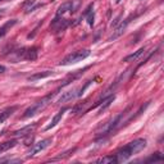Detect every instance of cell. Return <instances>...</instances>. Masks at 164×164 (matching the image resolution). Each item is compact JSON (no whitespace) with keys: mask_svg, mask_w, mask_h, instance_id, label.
Instances as JSON below:
<instances>
[{"mask_svg":"<svg viewBox=\"0 0 164 164\" xmlns=\"http://www.w3.org/2000/svg\"><path fill=\"white\" fill-rule=\"evenodd\" d=\"M119 19H121V17H117L116 19H114V22H112V27L114 26V27H116L117 25H118V22H119Z\"/></svg>","mask_w":164,"mask_h":164,"instance_id":"cell-24","label":"cell"},{"mask_svg":"<svg viewBox=\"0 0 164 164\" xmlns=\"http://www.w3.org/2000/svg\"><path fill=\"white\" fill-rule=\"evenodd\" d=\"M91 84H92V81H87L86 84H85V86H84V87H81V89L78 90V97H80V96H82V95L85 94V91L87 90V87H89Z\"/></svg>","mask_w":164,"mask_h":164,"instance_id":"cell-22","label":"cell"},{"mask_svg":"<svg viewBox=\"0 0 164 164\" xmlns=\"http://www.w3.org/2000/svg\"><path fill=\"white\" fill-rule=\"evenodd\" d=\"M2 2H5V0H0V3H2Z\"/></svg>","mask_w":164,"mask_h":164,"instance_id":"cell-27","label":"cell"},{"mask_svg":"<svg viewBox=\"0 0 164 164\" xmlns=\"http://www.w3.org/2000/svg\"><path fill=\"white\" fill-rule=\"evenodd\" d=\"M17 19H12V21H8L7 22V23H5L3 27H2V28H0V39H2V37L3 36H5V35H7V32L10 30V28H12V27L13 26H15V25H17Z\"/></svg>","mask_w":164,"mask_h":164,"instance_id":"cell-16","label":"cell"},{"mask_svg":"<svg viewBox=\"0 0 164 164\" xmlns=\"http://www.w3.org/2000/svg\"><path fill=\"white\" fill-rule=\"evenodd\" d=\"M5 13V9H0V15H3Z\"/></svg>","mask_w":164,"mask_h":164,"instance_id":"cell-26","label":"cell"},{"mask_svg":"<svg viewBox=\"0 0 164 164\" xmlns=\"http://www.w3.org/2000/svg\"><path fill=\"white\" fill-rule=\"evenodd\" d=\"M162 160H163L162 154H160V153H156L155 155H151L146 162H154V163H156V162H162Z\"/></svg>","mask_w":164,"mask_h":164,"instance_id":"cell-21","label":"cell"},{"mask_svg":"<svg viewBox=\"0 0 164 164\" xmlns=\"http://www.w3.org/2000/svg\"><path fill=\"white\" fill-rule=\"evenodd\" d=\"M78 5H80L78 0H68V2H64L63 4L59 5V8L57 10V17H62V15L65 14L67 12L74 13L76 9L78 8Z\"/></svg>","mask_w":164,"mask_h":164,"instance_id":"cell-5","label":"cell"},{"mask_svg":"<svg viewBox=\"0 0 164 164\" xmlns=\"http://www.w3.org/2000/svg\"><path fill=\"white\" fill-rule=\"evenodd\" d=\"M87 19H89V25H90V26L94 25V13L90 12L89 14H87Z\"/></svg>","mask_w":164,"mask_h":164,"instance_id":"cell-23","label":"cell"},{"mask_svg":"<svg viewBox=\"0 0 164 164\" xmlns=\"http://www.w3.org/2000/svg\"><path fill=\"white\" fill-rule=\"evenodd\" d=\"M119 2H121V0H117V3H119Z\"/></svg>","mask_w":164,"mask_h":164,"instance_id":"cell-28","label":"cell"},{"mask_svg":"<svg viewBox=\"0 0 164 164\" xmlns=\"http://www.w3.org/2000/svg\"><path fill=\"white\" fill-rule=\"evenodd\" d=\"M67 110H68V107H63V108L61 109V110H59V112L55 114V116H54V118L51 119V122L49 123V124L46 126V127H45V131H49V130H51L53 127H55V126H57L59 122H61V119L63 118L64 113L67 112Z\"/></svg>","mask_w":164,"mask_h":164,"instance_id":"cell-8","label":"cell"},{"mask_svg":"<svg viewBox=\"0 0 164 164\" xmlns=\"http://www.w3.org/2000/svg\"><path fill=\"white\" fill-rule=\"evenodd\" d=\"M17 140H9V141H5V143H2L0 144V154H3V153L10 150L12 147H14L17 145Z\"/></svg>","mask_w":164,"mask_h":164,"instance_id":"cell-15","label":"cell"},{"mask_svg":"<svg viewBox=\"0 0 164 164\" xmlns=\"http://www.w3.org/2000/svg\"><path fill=\"white\" fill-rule=\"evenodd\" d=\"M17 109H18L17 105H12V107H8V108L3 109V110H0V123H3V122L7 121V119L12 116V114L17 110Z\"/></svg>","mask_w":164,"mask_h":164,"instance_id":"cell-12","label":"cell"},{"mask_svg":"<svg viewBox=\"0 0 164 164\" xmlns=\"http://www.w3.org/2000/svg\"><path fill=\"white\" fill-rule=\"evenodd\" d=\"M51 139H44V140H41V141H39V143H36V144H34L32 145V147L28 150V153H27V156L28 158H31V156H34V155H36L37 153H40V151H42V150H45L46 147L51 144Z\"/></svg>","mask_w":164,"mask_h":164,"instance_id":"cell-6","label":"cell"},{"mask_svg":"<svg viewBox=\"0 0 164 164\" xmlns=\"http://www.w3.org/2000/svg\"><path fill=\"white\" fill-rule=\"evenodd\" d=\"M145 147H146V140L145 139H137V140L131 141V143L127 144L126 146L121 147V149H119L114 155L117 156L118 163L119 162H126L127 159H130L132 155L137 154V153H140V151H143Z\"/></svg>","mask_w":164,"mask_h":164,"instance_id":"cell-1","label":"cell"},{"mask_svg":"<svg viewBox=\"0 0 164 164\" xmlns=\"http://www.w3.org/2000/svg\"><path fill=\"white\" fill-rule=\"evenodd\" d=\"M89 55H90V50H87V49H85V50H77V51L68 54L67 57H64V59L59 64L61 65H71V64H74V63L84 61V59H86Z\"/></svg>","mask_w":164,"mask_h":164,"instance_id":"cell-4","label":"cell"},{"mask_svg":"<svg viewBox=\"0 0 164 164\" xmlns=\"http://www.w3.org/2000/svg\"><path fill=\"white\" fill-rule=\"evenodd\" d=\"M97 163H103V164H108V163H118L117 160V156L116 155H108V156H104V158H100Z\"/></svg>","mask_w":164,"mask_h":164,"instance_id":"cell-18","label":"cell"},{"mask_svg":"<svg viewBox=\"0 0 164 164\" xmlns=\"http://www.w3.org/2000/svg\"><path fill=\"white\" fill-rule=\"evenodd\" d=\"M36 126H37L36 123L26 126V127H23V128L14 131V132H13V136H15V137H26V136H30L32 132H34V130L36 128Z\"/></svg>","mask_w":164,"mask_h":164,"instance_id":"cell-9","label":"cell"},{"mask_svg":"<svg viewBox=\"0 0 164 164\" xmlns=\"http://www.w3.org/2000/svg\"><path fill=\"white\" fill-rule=\"evenodd\" d=\"M53 74V71H45V72H39V73H35L28 77V81H37V80H41V78H46L49 76Z\"/></svg>","mask_w":164,"mask_h":164,"instance_id":"cell-17","label":"cell"},{"mask_svg":"<svg viewBox=\"0 0 164 164\" xmlns=\"http://www.w3.org/2000/svg\"><path fill=\"white\" fill-rule=\"evenodd\" d=\"M3 72H5V67L4 65H0V73H3Z\"/></svg>","mask_w":164,"mask_h":164,"instance_id":"cell-25","label":"cell"},{"mask_svg":"<svg viewBox=\"0 0 164 164\" xmlns=\"http://www.w3.org/2000/svg\"><path fill=\"white\" fill-rule=\"evenodd\" d=\"M76 97H78V90H71V91H67L59 97L58 103H68V101H72Z\"/></svg>","mask_w":164,"mask_h":164,"instance_id":"cell-11","label":"cell"},{"mask_svg":"<svg viewBox=\"0 0 164 164\" xmlns=\"http://www.w3.org/2000/svg\"><path fill=\"white\" fill-rule=\"evenodd\" d=\"M37 48L36 46H31V48H22L15 50L14 54V59L13 62H18V61H36L37 59Z\"/></svg>","mask_w":164,"mask_h":164,"instance_id":"cell-3","label":"cell"},{"mask_svg":"<svg viewBox=\"0 0 164 164\" xmlns=\"http://www.w3.org/2000/svg\"><path fill=\"white\" fill-rule=\"evenodd\" d=\"M36 4V0H26L25 3H22V8L26 9V13H30L32 9V5Z\"/></svg>","mask_w":164,"mask_h":164,"instance_id":"cell-19","label":"cell"},{"mask_svg":"<svg viewBox=\"0 0 164 164\" xmlns=\"http://www.w3.org/2000/svg\"><path fill=\"white\" fill-rule=\"evenodd\" d=\"M86 69H89V67H86V68H84V69H80V71H76V72L73 73V74H69L67 78H65L64 81H63V84L61 85V87H59V90L62 89V87H64V86H67V85H69L71 82H73L74 80H77L78 77H81L82 74H84V72Z\"/></svg>","mask_w":164,"mask_h":164,"instance_id":"cell-10","label":"cell"},{"mask_svg":"<svg viewBox=\"0 0 164 164\" xmlns=\"http://www.w3.org/2000/svg\"><path fill=\"white\" fill-rule=\"evenodd\" d=\"M68 25H69V22L67 19H59V17H57L53 21L51 27L53 28H55V31H63Z\"/></svg>","mask_w":164,"mask_h":164,"instance_id":"cell-13","label":"cell"},{"mask_svg":"<svg viewBox=\"0 0 164 164\" xmlns=\"http://www.w3.org/2000/svg\"><path fill=\"white\" fill-rule=\"evenodd\" d=\"M87 105V101L85 103H82V104H78V105H76L73 109H72V113L73 114H77V113H82L85 110V107Z\"/></svg>","mask_w":164,"mask_h":164,"instance_id":"cell-20","label":"cell"},{"mask_svg":"<svg viewBox=\"0 0 164 164\" xmlns=\"http://www.w3.org/2000/svg\"><path fill=\"white\" fill-rule=\"evenodd\" d=\"M55 94H57V91L55 92H51V94H49V95H46V96H44L41 100H39V101H36L34 105H31V107H28L25 110V113H23V116H22V118L23 119H26V118H31V117H34V116H36L37 113H40L41 110H44L49 104L51 103V100H53V97L55 96Z\"/></svg>","mask_w":164,"mask_h":164,"instance_id":"cell-2","label":"cell"},{"mask_svg":"<svg viewBox=\"0 0 164 164\" xmlns=\"http://www.w3.org/2000/svg\"><path fill=\"white\" fill-rule=\"evenodd\" d=\"M143 53H145V48H141V49H139L137 51H135V53H132V54H130V55H127V57L123 59V62L130 63V62L137 61V59H139L141 55H143Z\"/></svg>","mask_w":164,"mask_h":164,"instance_id":"cell-14","label":"cell"},{"mask_svg":"<svg viewBox=\"0 0 164 164\" xmlns=\"http://www.w3.org/2000/svg\"><path fill=\"white\" fill-rule=\"evenodd\" d=\"M130 22H131V18L124 19V22H122V23L116 28V31L113 32V35L109 37V41H114V40H117L118 37H121L123 35V32L126 31V28H127V26L130 25Z\"/></svg>","mask_w":164,"mask_h":164,"instance_id":"cell-7","label":"cell"}]
</instances>
